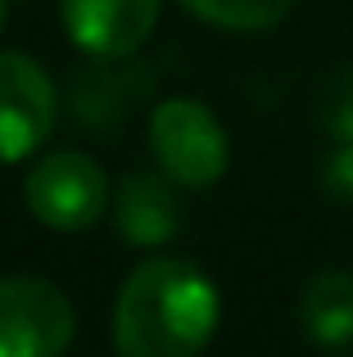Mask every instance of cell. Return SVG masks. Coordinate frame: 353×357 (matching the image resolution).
Listing matches in <instances>:
<instances>
[{
	"label": "cell",
	"instance_id": "6da1fadb",
	"mask_svg": "<svg viewBox=\"0 0 353 357\" xmlns=\"http://www.w3.org/2000/svg\"><path fill=\"white\" fill-rule=\"evenodd\" d=\"M222 294L186 258H145L114 298L118 357H200L218 335Z\"/></svg>",
	"mask_w": 353,
	"mask_h": 357
},
{
	"label": "cell",
	"instance_id": "7a4b0ae2",
	"mask_svg": "<svg viewBox=\"0 0 353 357\" xmlns=\"http://www.w3.org/2000/svg\"><path fill=\"white\" fill-rule=\"evenodd\" d=\"M150 154L159 172L186 190H209L231 163V145L218 114L204 100L172 96L150 114Z\"/></svg>",
	"mask_w": 353,
	"mask_h": 357
},
{
	"label": "cell",
	"instance_id": "3957f363",
	"mask_svg": "<svg viewBox=\"0 0 353 357\" xmlns=\"http://www.w3.org/2000/svg\"><path fill=\"white\" fill-rule=\"evenodd\" d=\"M23 204L41 227L50 231H87L114 204V185H109L105 167L82 149H54V154L36 158L32 172L23 176Z\"/></svg>",
	"mask_w": 353,
	"mask_h": 357
},
{
	"label": "cell",
	"instance_id": "277c9868",
	"mask_svg": "<svg viewBox=\"0 0 353 357\" xmlns=\"http://www.w3.org/2000/svg\"><path fill=\"white\" fill-rule=\"evenodd\" d=\"M77 335L68 294L41 276H0V357H63Z\"/></svg>",
	"mask_w": 353,
	"mask_h": 357
},
{
	"label": "cell",
	"instance_id": "5b68a950",
	"mask_svg": "<svg viewBox=\"0 0 353 357\" xmlns=\"http://www.w3.org/2000/svg\"><path fill=\"white\" fill-rule=\"evenodd\" d=\"M59 96L27 50H0V163H23L54 131Z\"/></svg>",
	"mask_w": 353,
	"mask_h": 357
},
{
	"label": "cell",
	"instance_id": "8992f818",
	"mask_svg": "<svg viewBox=\"0 0 353 357\" xmlns=\"http://www.w3.org/2000/svg\"><path fill=\"white\" fill-rule=\"evenodd\" d=\"M159 9L163 0H59L63 32L87 59L141 54L159 27Z\"/></svg>",
	"mask_w": 353,
	"mask_h": 357
},
{
	"label": "cell",
	"instance_id": "52a82bcc",
	"mask_svg": "<svg viewBox=\"0 0 353 357\" xmlns=\"http://www.w3.org/2000/svg\"><path fill=\"white\" fill-rule=\"evenodd\" d=\"M154 91V68H145V59L123 54V59H91L87 68H77L68 86V109L82 127L91 131H114L123 127L127 114Z\"/></svg>",
	"mask_w": 353,
	"mask_h": 357
},
{
	"label": "cell",
	"instance_id": "ba28073f",
	"mask_svg": "<svg viewBox=\"0 0 353 357\" xmlns=\"http://www.w3.org/2000/svg\"><path fill=\"white\" fill-rule=\"evenodd\" d=\"M114 227L132 249H159L181 231V204L163 172H127L114 190Z\"/></svg>",
	"mask_w": 353,
	"mask_h": 357
},
{
	"label": "cell",
	"instance_id": "9c48e42d",
	"mask_svg": "<svg viewBox=\"0 0 353 357\" xmlns=\"http://www.w3.org/2000/svg\"><path fill=\"white\" fill-rule=\"evenodd\" d=\"M299 331L308 344L326 353H340L353 344V271H340V267H326L303 285L299 294Z\"/></svg>",
	"mask_w": 353,
	"mask_h": 357
},
{
	"label": "cell",
	"instance_id": "30bf717a",
	"mask_svg": "<svg viewBox=\"0 0 353 357\" xmlns=\"http://www.w3.org/2000/svg\"><path fill=\"white\" fill-rule=\"evenodd\" d=\"M181 5L222 32H267L290 14L294 0H181Z\"/></svg>",
	"mask_w": 353,
	"mask_h": 357
},
{
	"label": "cell",
	"instance_id": "8fae6325",
	"mask_svg": "<svg viewBox=\"0 0 353 357\" xmlns=\"http://www.w3.org/2000/svg\"><path fill=\"white\" fill-rule=\"evenodd\" d=\"M322 127L331 140H353V63L331 77L322 96Z\"/></svg>",
	"mask_w": 353,
	"mask_h": 357
},
{
	"label": "cell",
	"instance_id": "7c38bea8",
	"mask_svg": "<svg viewBox=\"0 0 353 357\" xmlns=\"http://www.w3.org/2000/svg\"><path fill=\"white\" fill-rule=\"evenodd\" d=\"M322 190L340 204H353V140H336L322 163Z\"/></svg>",
	"mask_w": 353,
	"mask_h": 357
},
{
	"label": "cell",
	"instance_id": "4fadbf2b",
	"mask_svg": "<svg viewBox=\"0 0 353 357\" xmlns=\"http://www.w3.org/2000/svg\"><path fill=\"white\" fill-rule=\"evenodd\" d=\"M5 9H9V5H5V0H0V27H5Z\"/></svg>",
	"mask_w": 353,
	"mask_h": 357
}]
</instances>
